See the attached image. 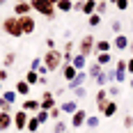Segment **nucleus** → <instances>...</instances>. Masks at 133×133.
Here are the masks:
<instances>
[{
	"mask_svg": "<svg viewBox=\"0 0 133 133\" xmlns=\"http://www.w3.org/2000/svg\"><path fill=\"white\" fill-rule=\"evenodd\" d=\"M115 2H117V0H108V5H115Z\"/></svg>",
	"mask_w": 133,
	"mask_h": 133,
	"instance_id": "obj_52",
	"label": "nucleus"
},
{
	"mask_svg": "<svg viewBox=\"0 0 133 133\" xmlns=\"http://www.w3.org/2000/svg\"><path fill=\"white\" fill-rule=\"evenodd\" d=\"M71 96H74L76 101H78V99H85V96H87V90H85V87H78V90L71 92Z\"/></svg>",
	"mask_w": 133,
	"mask_h": 133,
	"instance_id": "obj_39",
	"label": "nucleus"
},
{
	"mask_svg": "<svg viewBox=\"0 0 133 133\" xmlns=\"http://www.w3.org/2000/svg\"><path fill=\"white\" fill-rule=\"evenodd\" d=\"M126 51H129V53L133 55V41H131V44H129V48H126Z\"/></svg>",
	"mask_w": 133,
	"mask_h": 133,
	"instance_id": "obj_49",
	"label": "nucleus"
},
{
	"mask_svg": "<svg viewBox=\"0 0 133 133\" xmlns=\"http://www.w3.org/2000/svg\"><path fill=\"white\" fill-rule=\"evenodd\" d=\"M83 14H87V16L96 14V0H85V5H83Z\"/></svg>",
	"mask_w": 133,
	"mask_h": 133,
	"instance_id": "obj_27",
	"label": "nucleus"
},
{
	"mask_svg": "<svg viewBox=\"0 0 133 133\" xmlns=\"http://www.w3.org/2000/svg\"><path fill=\"white\" fill-rule=\"evenodd\" d=\"M69 131V126H66V122H62V119H57L53 124V133H66Z\"/></svg>",
	"mask_w": 133,
	"mask_h": 133,
	"instance_id": "obj_29",
	"label": "nucleus"
},
{
	"mask_svg": "<svg viewBox=\"0 0 133 133\" xmlns=\"http://www.w3.org/2000/svg\"><path fill=\"white\" fill-rule=\"evenodd\" d=\"M14 126V115L12 112H0V131H9Z\"/></svg>",
	"mask_w": 133,
	"mask_h": 133,
	"instance_id": "obj_15",
	"label": "nucleus"
},
{
	"mask_svg": "<svg viewBox=\"0 0 133 133\" xmlns=\"http://www.w3.org/2000/svg\"><path fill=\"white\" fill-rule=\"evenodd\" d=\"M115 112H117V103L108 99V103H106V106H103V110H101V115L110 119V117H115Z\"/></svg>",
	"mask_w": 133,
	"mask_h": 133,
	"instance_id": "obj_21",
	"label": "nucleus"
},
{
	"mask_svg": "<svg viewBox=\"0 0 133 133\" xmlns=\"http://www.w3.org/2000/svg\"><path fill=\"white\" fill-rule=\"evenodd\" d=\"M0 80H2V83H5V80H9V69H5V66L0 69Z\"/></svg>",
	"mask_w": 133,
	"mask_h": 133,
	"instance_id": "obj_45",
	"label": "nucleus"
},
{
	"mask_svg": "<svg viewBox=\"0 0 133 133\" xmlns=\"http://www.w3.org/2000/svg\"><path fill=\"white\" fill-rule=\"evenodd\" d=\"M2 30H5V35L7 37H14V39H18V37H23V28H21V18L18 16H7V18H2Z\"/></svg>",
	"mask_w": 133,
	"mask_h": 133,
	"instance_id": "obj_3",
	"label": "nucleus"
},
{
	"mask_svg": "<svg viewBox=\"0 0 133 133\" xmlns=\"http://www.w3.org/2000/svg\"><path fill=\"white\" fill-rule=\"evenodd\" d=\"M14 64H16V53H14V51H7L5 57H2V66L9 69V66H14Z\"/></svg>",
	"mask_w": 133,
	"mask_h": 133,
	"instance_id": "obj_23",
	"label": "nucleus"
},
{
	"mask_svg": "<svg viewBox=\"0 0 133 133\" xmlns=\"http://www.w3.org/2000/svg\"><path fill=\"white\" fill-rule=\"evenodd\" d=\"M124 129H126V131L133 129V115H126V117H124Z\"/></svg>",
	"mask_w": 133,
	"mask_h": 133,
	"instance_id": "obj_41",
	"label": "nucleus"
},
{
	"mask_svg": "<svg viewBox=\"0 0 133 133\" xmlns=\"http://www.w3.org/2000/svg\"><path fill=\"white\" fill-rule=\"evenodd\" d=\"M110 30H112L115 35H122V32H124V25H122V21H110Z\"/></svg>",
	"mask_w": 133,
	"mask_h": 133,
	"instance_id": "obj_36",
	"label": "nucleus"
},
{
	"mask_svg": "<svg viewBox=\"0 0 133 133\" xmlns=\"http://www.w3.org/2000/svg\"><path fill=\"white\" fill-rule=\"evenodd\" d=\"M5 2H7V0H0V7H2V5H5Z\"/></svg>",
	"mask_w": 133,
	"mask_h": 133,
	"instance_id": "obj_53",
	"label": "nucleus"
},
{
	"mask_svg": "<svg viewBox=\"0 0 133 133\" xmlns=\"http://www.w3.org/2000/svg\"><path fill=\"white\" fill-rule=\"evenodd\" d=\"M60 108H62V112H64V115H74V112L78 110V101H76V99H66Z\"/></svg>",
	"mask_w": 133,
	"mask_h": 133,
	"instance_id": "obj_19",
	"label": "nucleus"
},
{
	"mask_svg": "<svg viewBox=\"0 0 133 133\" xmlns=\"http://www.w3.org/2000/svg\"><path fill=\"white\" fill-rule=\"evenodd\" d=\"M76 76H78V69L71 64V62H64V64H62V78L69 83V80H74Z\"/></svg>",
	"mask_w": 133,
	"mask_h": 133,
	"instance_id": "obj_14",
	"label": "nucleus"
},
{
	"mask_svg": "<svg viewBox=\"0 0 133 133\" xmlns=\"http://www.w3.org/2000/svg\"><path fill=\"white\" fill-rule=\"evenodd\" d=\"M106 90H108V96H119V85L117 83H110Z\"/></svg>",
	"mask_w": 133,
	"mask_h": 133,
	"instance_id": "obj_37",
	"label": "nucleus"
},
{
	"mask_svg": "<svg viewBox=\"0 0 133 133\" xmlns=\"http://www.w3.org/2000/svg\"><path fill=\"white\" fill-rule=\"evenodd\" d=\"M106 103H108V90L106 87H99V92H96V110L101 112Z\"/></svg>",
	"mask_w": 133,
	"mask_h": 133,
	"instance_id": "obj_17",
	"label": "nucleus"
},
{
	"mask_svg": "<svg viewBox=\"0 0 133 133\" xmlns=\"http://www.w3.org/2000/svg\"><path fill=\"white\" fill-rule=\"evenodd\" d=\"M35 117L39 119V124H46V122H51V112H48V110H39Z\"/></svg>",
	"mask_w": 133,
	"mask_h": 133,
	"instance_id": "obj_33",
	"label": "nucleus"
},
{
	"mask_svg": "<svg viewBox=\"0 0 133 133\" xmlns=\"http://www.w3.org/2000/svg\"><path fill=\"white\" fill-rule=\"evenodd\" d=\"M129 85H131V90H133V76H131V78H129Z\"/></svg>",
	"mask_w": 133,
	"mask_h": 133,
	"instance_id": "obj_51",
	"label": "nucleus"
},
{
	"mask_svg": "<svg viewBox=\"0 0 133 133\" xmlns=\"http://www.w3.org/2000/svg\"><path fill=\"white\" fill-rule=\"evenodd\" d=\"M115 69L117 71H126V60H117L115 62Z\"/></svg>",
	"mask_w": 133,
	"mask_h": 133,
	"instance_id": "obj_44",
	"label": "nucleus"
},
{
	"mask_svg": "<svg viewBox=\"0 0 133 133\" xmlns=\"http://www.w3.org/2000/svg\"><path fill=\"white\" fill-rule=\"evenodd\" d=\"M0 94H2V80H0Z\"/></svg>",
	"mask_w": 133,
	"mask_h": 133,
	"instance_id": "obj_54",
	"label": "nucleus"
},
{
	"mask_svg": "<svg viewBox=\"0 0 133 133\" xmlns=\"http://www.w3.org/2000/svg\"><path fill=\"white\" fill-rule=\"evenodd\" d=\"M14 2H16V0H14Z\"/></svg>",
	"mask_w": 133,
	"mask_h": 133,
	"instance_id": "obj_57",
	"label": "nucleus"
},
{
	"mask_svg": "<svg viewBox=\"0 0 133 133\" xmlns=\"http://www.w3.org/2000/svg\"><path fill=\"white\" fill-rule=\"evenodd\" d=\"M106 9H108V0H96V14H106Z\"/></svg>",
	"mask_w": 133,
	"mask_h": 133,
	"instance_id": "obj_38",
	"label": "nucleus"
},
{
	"mask_svg": "<svg viewBox=\"0 0 133 133\" xmlns=\"http://www.w3.org/2000/svg\"><path fill=\"white\" fill-rule=\"evenodd\" d=\"M87 110H83V108H78L74 115H71V129H80V126H85V122H87Z\"/></svg>",
	"mask_w": 133,
	"mask_h": 133,
	"instance_id": "obj_8",
	"label": "nucleus"
},
{
	"mask_svg": "<svg viewBox=\"0 0 133 133\" xmlns=\"http://www.w3.org/2000/svg\"><path fill=\"white\" fill-rule=\"evenodd\" d=\"M18 18H21L23 35H32V32H35V28H37V23H35V16H32V14H28V16H18Z\"/></svg>",
	"mask_w": 133,
	"mask_h": 133,
	"instance_id": "obj_10",
	"label": "nucleus"
},
{
	"mask_svg": "<svg viewBox=\"0 0 133 133\" xmlns=\"http://www.w3.org/2000/svg\"><path fill=\"white\" fill-rule=\"evenodd\" d=\"M87 78H90V76H87V71H78V76H76V78L66 83V90H69V92H74V90H78V87H85Z\"/></svg>",
	"mask_w": 133,
	"mask_h": 133,
	"instance_id": "obj_6",
	"label": "nucleus"
},
{
	"mask_svg": "<svg viewBox=\"0 0 133 133\" xmlns=\"http://www.w3.org/2000/svg\"><path fill=\"white\" fill-rule=\"evenodd\" d=\"M94 83H96V85H99V87H108V85H110V83H112V78H110V76H108V71H106V69H103V71H101V74H99V76H96V78H94Z\"/></svg>",
	"mask_w": 133,
	"mask_h": 133,
	"instance_id": "obj_22",
	"label": "nucleus"
},
{
	"mask_svg": "<svg viewBox=\"0 0 133 133\" xmlns=\"http://www.w3.org/2000/svg\"><path fill=\"white\" fill-rule=\"evenodd\" d=\"M46 2H51V5H57V2H60V0H46Z\"/></svg>",
	"mask_w": 133,
	"mask_h": 133,
	"instance_id": "obj_50",
	"label": "nucleus"
},
{
	"mask_svg": "<svg viewBox=\"0 0 133 133\" xmlns=\"http://www.w3.org/2000/svg\"><path fill=\"white\" fill-rule=\"evenodd\" d=\"M103 69H106V66H101V64H99V62H90L85 71H87V76H90V78L94 80V78H96V76H99V74H101V71H103Z\"/></svg>",
	"mask_w": 133,
	"mask_h": 133,
	"instance_id": "obj_20",
	"label": "nucleus"
},
{
	"mask_svg": "<svg viewBox=\"0 0 133 133\" xmlns=\"http://www.w3.org/2000/svg\"><path fill=\"white\" fill-rule=\"evenodd\" d=\"M129 5H131V0H117V2H115V7H117L119 12H126V9H129Z\"/></svg>",
	"mask_w": 133,
	"mask_h": 133,
	"instance_id": "obj_40",
	"label": "nucleus"
},
{
	"mask_svg": "<svg viewBox=\"0 0 133 133\" xmlns=\"http://www.w3.org/2000/svg\"><path fill=\"white\" fill-rule=\"evenodd\" d=\"M41 64H44V62H41V57H35V60L30 62V69H32V71H37V69H39Z\"/></svg>",
	"mask_w": 133,
	"mask_h": 133,
	"instance_id": "obj_42",
	"label": "nucleus"
},
{
	"mask_svg": "<svg viewBox=\"0 0 133 133\" xmlns=\"http://www.w3.org/2000/svg\"><path fill=\"white\" fill-rule=\"evenodd\" d=\"M126 74L133 76V55H131V57H126Z\"/></svg>",
	"mask_w": 133,
	"mask_h": 133,
	"instance_id": "obj_43",
	"label": "nucleus"
},
{
	"mask_svg": "<svg viewBox=\"0 0 133 133\" xmlns=\"http://www.w3.org/2000/svg\"><path fill=\"white\" fill-rule=\"evenodd\" d=\"M28 14H32L30 0H16L14 2V16H28Z\"/></svg>",
	"mask_w": 133,
	"mask_h": 133,
	"instance_id": "obj_7",
	"label": "nucleus"
},
{
	"mask_svg": "<svg viewBox=\"0 0 133 133\" xmlns=\"http://www.w3.org/2000/svg\"><path fill=\"white\" fill-rule=\"evenodd\" d=\"M0 112H12V115H14V106H12V103H7L2 96H0Z\"/></svg>",
	"mask_w": 133,
	"mask_h": 133,
	"instance_id": "obj_35",
	"label": "nucleus"
},
{
	"mask_svg": "<svg viewBox=\"0 0 133 133\" xmlns=\"http://www.w3.org/2000/svg\"><path fill=\"white\" fill-rule=\"evenodd\" d=\"M30 92H32V85H28L25 78L16 80V94L18 96H30Z\"/></svg>",
	"mask_w": 133,
	"mask_h": 133,
	"instance_id": "obj_16",
	"label": "nucleus"
},
{
	"mask_svg": "<svg viewBox=\"0 0 133 133\" xmlns=\"http://www.w3.org/2000/svg\"><path fill=\"white\" fill-rule=\"evenodd\" d=\"M46 48H48V51L57 48V46H55V39H53V37H48V39H46Z\"/></svg>",
	"mask_w": 133,
	"mask_h": 133,
	"instance_id": "obj_47",
	"label": "nucleus"
},
{
	"mask_svg": "<svg viewBox=\"0 0 133 133\" xmlns=\"http://www.w3.org/2000/svg\"><path fill=\"white\" fill-rule=\"evenodd\" d=\"M94 55H96L94 62H99L101 66H110V62H112V55L110 53H94Z\"/></svg>",
	"mask_w": 133,
	"mask_h": 133,
	"instance_id": "obj_24",
	"label": "nucleus"
},
{
	"mask_svg": "<svg viewBox=\"0 0 133 133\" xmlns=\"http://www.w3.org/2000/svg\"><path fill=\"white\" fill-rule=\"evenodd\" d=\"M83 5H85V0H76L74 2V12H83Z\"/></svg>",
	"mask_w": 133,
	"mask_h": 133,
	"instance_id": "obj_46",
	"label": "nucleus"
},
{
	"mask_svg": "<svg viewBox=\"0 0 133 133\" xmlns=\"http://www.w3.org/2000/svg\"><path fill=\"white\" fill-rule=\"evenodd\" d=\"M30 5H32V12L41 14L46 21H55V16H57V7L55 5L46 2V0H30Z\"/></svg>",
	"mask_w": 133,
	"mask_h": 133,
	"instance_id": "obj_2",
	"label": "nucleus"
},
{
	"mask_svg": "<svg viewBox=\"0 0 133 133\" xmlns=\"http://www.w3.org/2000/svg\"><path fill=\"white\" fill-rule=\"evenodd\" d=\"M0 96H2V99H5L7 103H12V106H16V96H18V94H16V90H7V92H2Z\"/></svg>",
	"mask_w": 133,
	"mask_h": 133,
	"instance_id": "obj_28",
	"label": "nucleus"
},
{
	"mask_svg": "<svg viewBox=\"0 0 133 133\" xmlns=\"http://www.w3.org/2000/svg\"><path fill=\"white\" fill-rule=\"evenodd\" d=\"M129 44H131V39L122 32V35H115V39H112V48H117V51H126Z\"/></svg>",
	"mask_w": 133,
	"mask_h": 133,
	"instance_id": "obj_11",
	"label": "nucleus"
},
{
	"mask_svg": "<svg viewBox=\"0 0 133 133\" xmlns=\"http://www.w3.org/2000/svg\"><path fill=\"white\" fill-rule=\"evenodd\" d=\"M39 119L35 117V115H30V119H28V126H25V131H30V133H39Z\"/></svg>",
	"mask_w": 133,
	"mask_h": 133,
	"instance_id": "obj_26",
	"label": "nucleus"
},
{
	"mask_svg": "<svg viewBox=\"0 0 133 133\" xmlns=\"http://www.w3.org/2000/svg\"><path fill=\"white\" fill-rule=\"evenodd\" d=\"M99 115H87V122H85V126H87V129H96V126H99Z\"/></svg>",
	"mask_w": 133,
	"mask_h": 133,
	"instance_id": "obj_31",
	"label": "nucleus"
},
{
	"mask_svg": "<svg viewBox=\"0 0 133 133\" xmlns=\"http://www.w3.org/2000/svg\"><path fill=\"white\" fill-rule=\"evenodd\" d=\"M28 119H30V112H25L23 108H18L16 115H14V126H16V131H25Z\"/></svg>",
	"mask_w": 133,
	"mask_h": 133,
	"instance_id": "obj_5",
	"label": "nucleus"
},
{
	"mask_svg": "<svg viewBox=\"0 0 133 133\" xmlns=\"http://www.w3.org/2000/svg\"><path fill=\"white\" fill-rule=\"evenodd\" d=\"M37 74H39V76H51V71H48V69H46L44 64H41L39 69H37Z\"/></svg>",
	"mask_w": 133,
	"mask_h": 133,
	"instance_id": "obj_48",
	"label": "nucleus"
},
{
	"mask_svg": "<svg viewBox=\"0 0 133 133\" xmlns=\"http://www.w3.org/2000/svg\"><path fill=\"white\" fill-rule=\"evenodd\" d=\"M126 133H131V131H126Z\"/></svg>",
	"mask_w": 133,
	"mask_h": 133,
	"instance_id": "obj_55",
	"label": "nucleus"
},
{
	"mask_svg": "<svg viewBox=\"0 0 133 133\" xmlns=\"http://www.w3.org/2000/svg\"><path fill=\"white\" fill-rule=\"evenodd\" d=\"M71 64L76 66L78 71H85V69H87V64H90V60H87L85 55H80L78 51H76V53H74V57H71Z\"/></svg>",
	"mask_w": 133,
	"mask_h": 133,
	"instance_id": "obj_13",
	"label": "nucleus"
},
{
	"mask_svg": "<svg viewBox=\"0 0 133 133\" xmlns=\"http://www.w3.org/2000/svg\"><path fill=\"white\" fill-rule=\"evenodd\" d=\"M87 18H90V28H99V25H101V21H103L101 14H92V16H87Z\"/></svg>",
	"mask_w": 133,
	"mask_h": 133,
	"instance_id": "obj_32",
	"label": "nucleus"
},
{
	"mask_svg": "<svg viewBox=\"0 0 133 133\" xmlns=\"http://www.w3.org/2000/svg\"><path fill=\"white\" fill-rule=\"evenodd\" d=\"M48 112H51V119H62V115H64V112H62V108L60 106H55V108H51V110H48Z\"/></svg>",
	"mask_w": 133,
	"mask_h": 133,
	"instance_id": "obj_34",
	"label": "nucleus"
},
{
	"mask_svg": "<svg viewBox=\"0 0 133 133\" xmlns=\"http://www.w3.org/2000/svg\"><path fill=\"white\" fill-rule=\"evenodd\" d=\"M131 5H133V0H131Z\"/></svg>",
	"mask_w": 133,
	"mask_h": 133,
	"instance_id": "obj_56",
	"label": "nucleus"
},
{
	"mask_svg": "<svg viewBox=\"0 0 133 133\" xmlns=\"http://www.w3.org/2000/svg\"><path fill=\"white\" fill-rule=\"evenodd\" d=\"M21 108H23L25 112H30V115H37V112L41 110V101H39V99H30V96H28V99H23Z\"/></svg>",
	"mask_w": 133,
	"mask_h": 133,
	"instance_id": "obj_9",
	"label": "nucleus"
},
{
	"mask_svg": "<svg viewBox=\"0 0 133 133\" xmlns=\"http://www.w3.org/2000/svg\"><path fill=\"white\" fill-rule=\"evenodd\" d=\"M41 62H44V66H46L51 74H55V71H60L62 64H64V55H62L60 48H53V51H46V53H44Z\"/></svg>",
	"mask_w": 133,
	"mask_h": 133,
	"instance_id": "obj_1",
	"label": "nucleus"
},
{
	"mask_svg": "<svg viewBox=\"0 0 133 133\" xmlns=\"http://www.w3.org/2000/svg\"><path fill=\"white\" fill-rule=\"evenodd\" d=\"M110 48H112V41L108 39H96L94 44V53H110Z\"/></svg>",
	"mask_w": 133,
	"mask_h": 133,
	"instance_id": "obj_18",
	"label": "nucleus"
},
{
	"mask_svg": "<svg viewBox=\"0 0 133 133\" xmlns=\"http://www.w3.org/2000/svg\"><path fill=\"white\" fill-rule=\"evenodd\" d=\"M57 12H64V14H69V12H74V0H60L57 5Z\"/></svg>",
	"mask_w": 133,
	"mask_h": 133,
	"instance_id": "obj_25",
	"label": "nucleus"
},
{
	"mask_svg": "<svg viewBox=\"0 0 133 133\" xmlns=\"http://www.w3.org/2000/svg\"><path fill=\"white\" fill-rule=\"evenodd\" d=\"M41 110H51V108H55V96H53V92L51 90H46V92L41 94Z\"/></svg>",
	"mask_w": 133,
	"mask_h": 133,
	"instance_id": "obj_12",
	"label": "nucleus"
},
{
	"mask_svg": "<svg viewBox=\"0 0 133 133\" xmlns=\"http://www.w3.org/2000/svg\"><path fill=\"white\" fill-rule=\"evenodd\" d=\"M25 80H28V85H37V83H39V74L30 69V71L25 74Z\"/></svg>",
	"mask_w": 133,
	"mask_h": 133,
	"instance_id": "obj_30",
	"label": "nucleus"
},
{
	"mask_svg": "<svg viewBox=\"0 0 133 133\" xmlns=\"http://www.w3.org/2000/svg\"><path fill=\"white\" fill-rule=\"evenodd\" d=\"M94 44H96V39H94L92 35H85V37L78 41V53L85 55V57H90V55L94 53Z\"/></svg>",
	"mask_w": 133,
	"mask_h": 133,
	"instance_id": "obj_4",
	"label": "nucleus"
}]
</instances>
